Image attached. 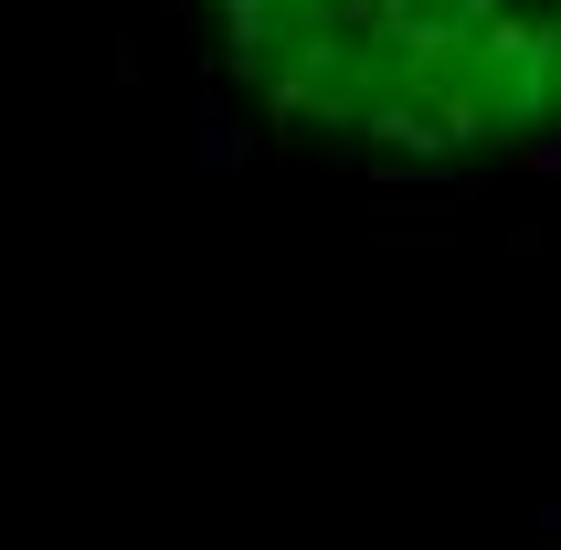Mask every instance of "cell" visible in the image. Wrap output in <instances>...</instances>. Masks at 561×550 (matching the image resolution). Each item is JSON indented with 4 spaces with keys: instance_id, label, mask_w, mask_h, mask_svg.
Segmentation results:
<instances>
[{
    "instance_id": "obj_1",
    "label": "cell",
    "mask_w": 561,
    "mask_h": 550,
    "mask_svg": "<svg viewBox=\"0 0 561 550\" xmlns=\"http://www.w3.org/2000/svg\"><path fill=\"white\" fill-rule=\"evenodd\" d=\"M191 170H202V181H233V170H244V127H233V106H202V117H191Z\"/></svg>"
},
{
    "instance_id": "obj_2",
    "label": "cell",
    "mask_w": 561,
    "mask_h": 550,
    "mask_svg": "<svg viewBox=\"0 0 561 550\" xmlns=\"http://www.w3.org/2000/svg\"><path fill=\"white\" fill-rule=\"evenodd\" d=\"M519 159H530L540 181H561V138H519Z\"/></svg>"
},
{
    "instance_id": "obj_3",
    "label": "cell",
    "mask_w": 561,
    "mask_h": 550,
    "mask_svg": "<svg viewBox=\"0 0 561 550\" xmlns=\"http://www.w3.org/2000/svg\"><path fill=\"white\" fill-rule=\"evenodd\" d=\"M530 529H540V540H561V497H540V519H530Z\"/></svg>"
}]
</instances>
